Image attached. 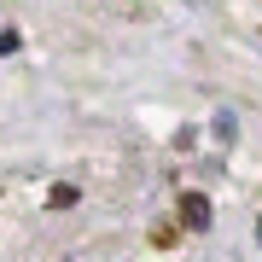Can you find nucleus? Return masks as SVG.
<instances>
[{
	"instance_id": "f257e3e1",
	"label": "nucleus",
	"mask_w": 262,
	"mask_h": 262,
	"mask_svg": "<svg viewBox=\"0 0 262 262\" xmlns=\"http://www.w3.org/2000/svg\"><path fill=\"white\" fill-rule=\"evenodd\" d=\"M181 222H187L192 233H210V222H215L210 198H204V192H181Z\"/></svg>"
},
{
	"instance_id": "f03ea898",
	"label": "nucleus",
	"mask_w": 262,
	"mask_h": 262,
	"mask_svg": "<svg viewBox=\"0 0 262 262\" xmlns=\"http://www.w3.org/2000/svg\"><path fill=\"white\" fill-rule=\"evenodd\" d=\"M233 134H239V117H233V111H215V140L227 146V140H233Z\"/></svg>"
},
{
	"instance_id": "7ed1b4c3",
	"label": "nucleus",
	"mask_w": 262,
	"mask_h": 262,
	"mask_svg": "<svg viewBox=\"0 0 262 262\" xmlns=\"http://www.w3.org/2000/svg\"><path fill=\"white\" fill-rule=\"evenodd\" d=\"M18 47H24V41H18V29H0V58H12Z\"/></svg>"
},
{
	"instance_id": "20e7f679",
	"label": "nucleus",
	"mask_w": 262,
	"mask_h": 262,
	"mask_svg": "<svg viewBox=\"0 0 262 262\" xmlns=\"http://www.w3.org/2000/svg\"><path fill=\"white\" fill-rule=\"evenodd\" d=\"M256 245H262V222H256Z\"/></svg>"
}]
</instances>
